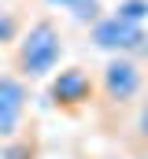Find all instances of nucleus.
<instances>
[{"label": "nucleus", "instance_id": "obj_6", "mask_svg": "<svg viewBox=\"0 0 148 159\" xmlns=\"http://www.w3.org/2000/svg\"><path fill=\"white\" fill-rule=\"evenodd\" d=\"M111 15L122 19V22H130V26H145V19H148V0H122Z\"/></svg>", "mask_w": 148, "mask_h": 159}, {"label": "nucleus", "instance_id": "obj_10", "mask_svg": "<svg viewBox=\"0 0 148 159\" xmlns=\"http://www.w3.org/2000/svg\"><path fill=\"white\" fill-rule=\"evenodd\" d=\"M100 159H118V156H100Z\"/></svg>", "mask_w": 148, "mask_h": 159}, {"label": "nucleus", "instance_id": "obj_2", "mask_svg": "<svg viewBox=\"0 0 148 159\" xmlns=\"http://www.w3.org/2000/svg\"><path fill=\"white\" fill-rule=\"evenodd\" d=\"M145 89V70L130 59V56H115L104 63V70H100V96L115 104V107H122V104H130L137 93Z\"/></svg>", "mask_w": 148, "mask_h": 159}, {"label": "nucleus", "instance_id": "obj_5", "mask_svg": "<svg viewBox=\"0 0 148 159\" xmlns=\"http://www.w3.org/2000/svg\"><path fill=\"white\" fill-rule=\"evenodd\" d=\"M96 93V81L85 67H67L52 81V104L56 107H85Z\"/></svg>", "mask_w": 148, "mask_h": 159}, {"label": "nucleus", "instance_id": "obj_1", "mask_svg": "<svg viewBox=\"0 0 148 159\" xmlns=\"http://www.w3.org/2000/svg\"><path fill=\"white\" fill-rule=\"evenodd\" d=\"M63 59V34L52 19H37L30 22L22 34H19V44H15V56H11V67L22 81H37L48 78Z\"/></svg>", "mask_w": 148, "mask_h": 159}, {"label": "nucleus", "instance_id": "obj_3", "mask_svg": "<svg viewBox=\"0 0 148 159\" xmlns=\"http://www.w3.org/2000/svg\"><path fill=\"white\" fill-rule=\"evenodd\" d=\"M89 41H93L96 48L115 52V56H130V52H145L148 48L145 26H130V22H122V19H115V15H100V19L93 22V30H89Z\"/></svg>", "mask_w": 148, "mask_h": 159}, {"label": "nucleus", "instance_id": "obj_7", "mask_svg": "<svg viewBox=\"0 0 148 159\" xmlns=\"http://www.w3.org/2000/svg\"><path fill=\"white\" fill-rule=\"evenodd\" d=\"M48 4L74 11V19H81V22H96L100 19V4L96 0H48Z\"/></svg>", "mask_w": 148, "mask_h": 159}, {"label": "nucleus", "instance_id": "obj_9", "mask_svg": "<svg viewBox=\"0 0 148 159\" xmlns=\"http://www.w3.org/2000/svg\"><path fill=\"white\" fill-rule=\"evenodd\" d=\"M137 137L148 144V100L141 104V111H137Z\"/></svg>", "mask_w": 148, "mask_h": 159}, {"label": "nucleus", "instance_id": "obj_8", "mask_svg": "<svg viewBox=\"0 0 148 159\" xmlns=\"http://www.w3.org/2000/svg\"><path fill=\"white\" fill-rule=\"evenodd\" d=\"M19 22H15V15L11 11H0V44H7V41H19Z\"/></svg>", "mask_w": 148, "mask_h": 159}, {"label": "nucleus", "instance_id": "obj_4", "mask_svg": "<svg viewBox=\"0 0 148 159\" xmlns=\"http://www.w3.org/2000/svg\"><path fill=\"white\" fill-rule=\"evenodd\" d=\"M30 107V85L19 74H0V137H15Z\"/></svg>", "mask_w": 148, "mask_h": 159}]
</instances>
